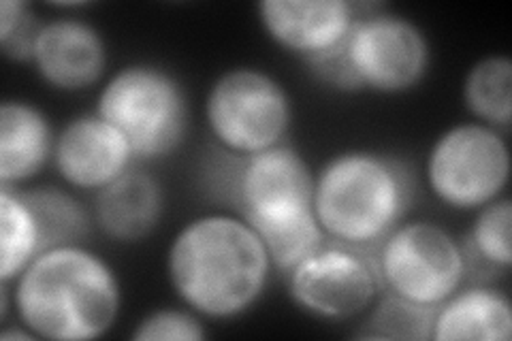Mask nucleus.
<instances>
[{"instance_id":"1","label":"nucleus","mask_w":512,"mask_h":341,"mask_svg":"<svg viewBox=\"0 0 512 341\" xmlns=\"http://www.w3.org/2000/svg\"><path fill=\"white\" fill-rule=\"evenodd\" d=\"M274 271L261 237L231 209L203 211L186 220L165 254L175 299L205 322H231L252 312Z\"/></svg>"},{"instance_id":"2","label":"nucleus","mask_w":512,"mask_h":341,"mask_svg":"<svg viewBox=\"0 0 512 341\" xmlns=\"http://www.w3.org/2000/svg\"><path fill=\"white\" fill-rule=\"evenodd\" d=\"M203 171L207 190L252 226L278 273L291 271L327 241L312 207L314 169L293 145L252 156L216 150Z\"/></svg>"},{"instance_id":"3","label":"nucleus","mask_w":512,"mask_h":341,"mask_svg":"<svg viewBox=\"0 0 512 341\" xmlns=\"http://www.w3.org/2000/svg\"><path fill=\"white\" fill-rule=\"evenodd\" d=\"M9 286L15 318L45 341L101 339L122 314L118 271L86 241L41 252Z\"/></svg>"},{"instance_id":"4","label":"nucleus","mask_w":512,"mask_h":341,"mask_svg":"<svg viewBox=\"0 0 512 341\" xmlns=\"http://www.w3.org/2000/svg\"><path fill=\"white\" fill-rule=\"evenodd\" d=\"M414 175L406 162L372 148L335 152L314 171V216L325 237L374 252L414 203Z\"/></svg>"},{"instance_id":"5","label":"nucleus","mask_w":512,"mask_h":341,"mask_svg":"<svg viewBox=\"0 0 512 341\" xmlns=\"http://www.w3.org/2000/svg\"><path fill=\"white\" fill-rule=\"evenodd\" d=\"M94 111L131 143L137 165L173 156L184 145L190 126L184 84L154 62H128L107 75Z\"/></svg>"},{"instance_id":"6","label":"nucleus","mask_w":512,"mask_h":341,"mask_svg":"<svg viewBox=\"0 0 512 341\" xmlns=\"http://www.w3.org/2000/svg\"><path fill=\"white\" fill-rule=\"evenodd\" d=\"M203 120L216 150L252 156L286 143L293 99L276 75L239 64L222 71L207 88Z\"/></svg>"},{"instance_id":"7","label":"nucleus","mask_w":512,"mask_h":341,"mask_svg":"<svg viewBox=\"0 0 512 341\" xmlns=\"http://www.w3.org/2000/svg\"><path fill=\"white\" fill-rule=\"evenodd\" d=\"M508 133L476 120L444 128L425 154V182L442 207L474 214L508 194Z\"/></svg>"},{"instance_id":"8","label":"nucleus","mask_w":512,"mask_h":341,"mask_svg":"<svg viewBox=\"0 0 512 341\" xmlns=\"http://www.w3.org/2000/svg\"><path fill=\"white\" fill-rule=\"evenodd\" d=\"M382 292L436 310L470 280L463 243L436 220L406 218L372 252Z\"/></svg>"},{"instance_id":"9","label":"nucleus","mask_w":512,"mask_h":341,"mask_svg":"<svg viewBox=\"0 0 512 341\" xmlns=\"http://www.w3.org/2000/svg\"><path fill=\"white\" fill-rule=\"evenodd\" d=\"M342 60L355 92L397 96L419 88L429 75L431 43L412 18L378 5H359Z\"/></svg>"},{"instance_id":"10","label":"nucleus","mask_w":512,"mask_h":341,"mask_svg":"<svg viewBox=\"0 0 512 341\" xmlns=\"http://www.w3.org/2000/svg\"><path fill=\"white\" fill-rule=\"evenodd\" d=\"M284 278L291 303L320 322L357 320L382 295L372 252L329 239Z\"/></svg>"},{"instance_id":"11","label":"nucleus","mask_w":512,"mask_h":341,"mask_svg":"<svg viewBox=\"0 0 512 341\" xmlns=\"http://www.w3.org/2000/svg\"><path fill=\"white\" fill-rule=\"evenodd\" d=\"M135 165L131 143L96 111L77 113L56 133L52 167L73 192L94 197Z\"/></svg>"},{"instance_id":"12","label":"nucleus","mask_w":512,"mask_h":341,"mask_svg":"<svg viewBox=\"0 0 512 341\" xmlns=\"http://www.w3.org/2000/svg\"><path fill=\"white\" fill-rule=\"evenodd\" d=\"M254 9L265 37L306 64L342 50L359 18L350 0H261Z\"/></svg>"},{"instance_id":"13","label":"nucleus","mask_w":512,"mask_h":341,"mask_svg":"<svg viewBox=\"0 0 512 341\" xmlns=\"http://www.w3.org/2000/svg\"><path fill=\"white\" fill-rule=\"evenodd\" d=\"M107 64L109 50L103 32L75 15L45 20L30 58L41 84L62 94H77L101 84Z\"/></svg>"},{"instance_id":"14","label":"nucleus","mask_w":512,"mask_h":341,"mask_svg":"<svg viewBox=\"0 0 512 341\" xmlns=\"http://www.w3.org/2000/svg\"><path fill=\"white\" fill-rule=\"evenodd\" d=\"M165 209L163 182L139 165L96 192L90 205L94 229L120 246H135L152 237L163 224Z\"/></svg>"},{"instance_id":"15","label":"nucleus","mask_w":512,"mask_h":341,"mask_svg":"<svg viewBox=\"0 0 512 341\" xmlns=\"http://www.w3.org/2000/svg\"><path fill=\"white\" fill-rule=\"evenodd\" d=\"M56 131L47 113L26 99L0 105V186L22 188L52 165Z\"/></svg>"},{"instance_id":"16","label":"nucleus","mask_w":512,"mask_h":341,"mask_svg":"<svg viewBox=\"0 0 512 341\" xmlns=\"http://www.w3.org/2000/svg\"><path fill=\"white\" fill-rule=\"evenodd\" d=\"M512 305L493 284H463L431 318L429 341H510Z\"/></svg>"},{"instance_id":"17","label":"nucleus","mask_w":512,"mask_h":341,"mask_svg":"<svg viewBox=\"0 0 512 341\" xmlns=\"http://www.w3.org/2000/svg\"><path fill=\"white\" fill-rule=\"evenodd\" d=\"M461 101L472 120L508 133L512 124V60L506 54L478 58L463 77Z\"/></svg>"},{"instance_id":"18","label":"nucleus","mask_w":512,"mask_h":341,"mask_svg":"<svg viewBox=\"0 0 512 341\" xmlns=\"http://www.w3.org/2000/svg\"><path fill=\"white\" fill-rule=\"evenodd\" d=\"M45 250L35 211L22 188L0 186V282L11 284Z\"/></svg>"},{"instance_id":"19","label":"nucleus","mask_w":512,"mask_h":341,"mask_svg":"<svg viewBox=\"0 0 512 341\" xmlns=\"http://www.w3.org/2000/svg\"><path fill=\"white\" fill-rule=\"evenodd\" d=\"M470 278L472 271L506 275L512 267V201L508 194L474 211L466 239Z\"/></svg>"},{"instance_id":"20","label":"nucleus","mask_w":512,"mask_h":341,"mask_svg":"<svg viewBox=\"0 0 512 341\" xmlns=\"http://www.w3.org/2000/svg\"><path fill=\"white\" fill-rule=\"evenodd\" d=\"M35 211L45 248L86 241L94 229L90 207L67 186H22Z\"/></svg>"},{"instance_id":"21","label":"nucleus","mask_w":512,"mask_h":341,"mask_svg":"<svg viewBox=\"0 0 512 341\" xmlns=\"http://www.w3.org/2000/svg\"><path fill=\"white\" fill-rule=\"evenodd\" d=\"M361 329L355 333L361 339H414L427 341L431 333L434 310L408 303L389 292H382L367 310Z\"/></svg>"},{"instance_id":"22","label":"nucleus","mask_w":512,"mask_h":341,"mask_svg":"<svg viewBox=\"0 0 512 341\" xmlns=\"http://www.w3.org/2000/svg\"><path fill=\"white\" fill-rule=\"evenodd\" d=\"M210 335L205 320L188 307H160L143 316L131 333L133 341H201Z\"/></svg>"},{"instance_id":"23","label":"nucleus","mask_w":512,"mask_h":341,"mask_svg":"<svg viewBox=\"0 0 512 341\" xmlns=\"http://www.w3.org/2000/svg\"><path fill=\"white\" fill-rule=\"evenodd\" d=\"M43 20L24 0H3L0 3V47L11 62L30 64Z\"/></svg>"},{"instance_id":"24","label":"nucleus","mask_w":512,"mask_h":341,"mask_svg":"<svg viewBox=\"0 0 512 341\" xmlns=\"http://www.w3.org/2000/svg\"><path fill=\"white\" fill-rule=\"evenodd\" d=\"M0 339L3 341H11V339H26V341H32V339H37L35 335H32L26 327H22V324L18 322V324H7V329H3L0 331Z\"/></svg>"}]
</instances>
